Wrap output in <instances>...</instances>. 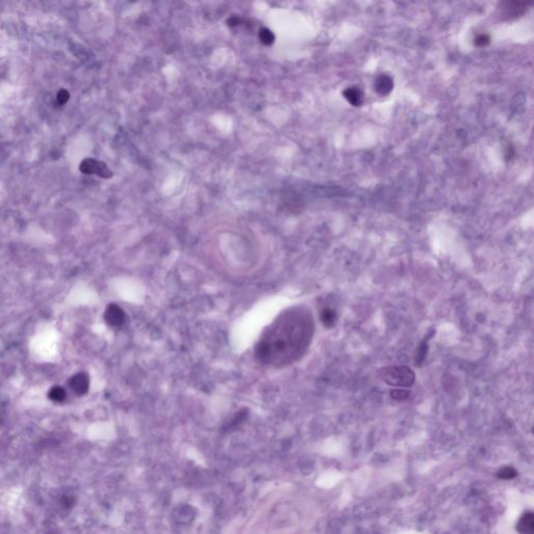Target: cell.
Instances as JSON below:
<instances>
[{
	"label": "cell",
	"instance_id": "obj_1",
	"mask_svg": "<svg viewBox=\"0 0 534 534\" xmlns=\"http://www.w3.org/2000/svg\"><path fill=\"white\" fill-rule=\"evenodd\" d=\"M312 324L304 315L288 316L273 328L256 347V357L262 363H285L298 358L310 343Z\"/></svg>",
	"mask_w": 534,
	"mask_h": 534
},
{
	"label": "cell",
	"instance_id": "obj_7",
	"mask_svg": "<svg viewBox=\"0 0 534 534\" xmlns=\"http://www.w3.org/2000/svg\"><path fill=\"white\" fill-rule=\"evenodd\" d=\"M517 531L522 534H532L534 532V514L531 511L525 512L517 524Z\"/></svg>",
	"mask_w": 534,
	"mask_h": 534
},
{
	"label": "cell",
	"instance_id": "obj_13",
	"mask_svg": "<svg viewBox=\"0 0 534 534\" xmlns=\"http://www.w3.org/2000/svg\"><path fill=\"white\" fill-rule=\"evenodd\" d=\"M410 395V391L409 390H406V389H403L402 387L398 388V389H394L391 391V398L395 399V400H398V401H403V400H406Z\"/></svg>",
	"mask_w": 534,
	"mask_h": 534
},
{
	"label": "cell",
	"instance_id": "obj_11",
	"mask_svg": "<svg viewBox=\"0 0 534 534\" xmlns=\"http://www.w3.org/2000/svg\"><path fill=\"white\" fill-rule=\"evenodd\" d=\"M518 476V472L512 467H505L499 470L496 473V477L502 479V480H511V479L515 478Z\"/></svg>",
	"mask_w": 534,
	"mask_h": 534
},
{
	"label": "cell",
	"instance_id": "obj_16",
	"mask_svg": "<svg viewBox=\"0 0 534 534\" xmlns=\"http://www.w3.org/2000/svg\"><path fill=\"white\" fill-rule=\"evenodd\" d=\"M426 354H427V343L423 342L417 351V354H416V364H420L423 359H425L426 357Z\"/></svg>",
	"mask_w": 534,
	"mask_h": 534
},
{
	"label": "cell",
	"instance_id": "obj_2",
	"mask_svg": "<svg viewBox=\"0 0 534 534\" xmlns=\"http://www.w3.org/2000/svg\"><path fill=\"white\" fill-rule=\"evenodd\" d=\"M379 375L382 381L396 387H409L415 380L414 372L405 365L384 367Z\"/></svg>",
	"mask_w": 534,
	"mask_h": 534
},
{
	"label": "cell",
	"instance_id": "obj_17",
	"mask_svg": "<svg viewBox=\"0 0 534 534\" xmlns=\"http://www.w3.org/2000/svg\"><path fill=\"white\" fill-rule=\"evenodd\" d=\"M489 43V37L486 34H478L475 38V44L477 46H485Z\"/></svg>",
	"mask_w": 534,
	"mask_h": 534
},
{
	"label": "cell",
	"instance_id": "obj_9",
	"mask_svg": "<svg viewBox=\"0 0 534 534\" xmlns=\"http://www.w3.org/2000/svg\"><path fill=\"white\" fill-rule=\"evenodd\" d=\"M321 321L325 327H333L336 322L335 312L330 308H325L321 313Z\"/></svg>",
	"mask_w": 534,
	"mask_h": 534
},
{
	"label": "cell",
	"instance_id": "obj_8",
	"mask_svg": "<svg viewBox=\"0 0 534 534\" xmlns=\"http://www.w3.org/2000/svg\"><path fill=\"white\" fill-rule=\"evenodd\" d=\"M343 96L344 98L355 106H359L361 105L362 101H363V94L360 89L356 88V87H351V88H347L343 91Z\"/></svg>",
	"mask_w": 534,
	"mask_h": 534
},
{
	"label": "cell",
	"instance_id": "obj_6",
	"mask_svg": "<svg viewBox=\"0 0 534 534\" xmlns=\"http://www.w3.org/2000/svg\"><path fill=\"white\" fill-rule=\"evenodd\" d=\"M394 89V81L389 76L381 75L376 79L375 90L378 94L385 96L389 94Z\"/></svg>",
	"mask_w": 534,
	"mask_h": 534
},
{
	"label": "cell",
	"instance_id": "obj_18",
	"mask_svg": "<svg viewBox=\"0 0 534 534\" xmlns=\"http://www.w3.org/2000/svg\"><path fill=\"white\" fill-rule=\"evenodd\" d=\"M62 503H63L65 508H71L73 505L76 504V500H75V498H72V496L66 495L62 499Z\"/></svg>",
	"mask_w": 534,
	"mask_h": 534
},
{
	"label": "cell",
	"instance_id": "obj_4",
	"mask_svg": "<svg viewBox=\"0 0 534 534\" xmlns=\"http://www.w3.org/2000/svg\"><path fill=\"white\" fill-rule=\"evenodd\" d=\"M103 317L110 327L119 328L125 322V313L118 305L111 304L106 307Z\"/></svg>",
	"mask_w": 534,
	"mask_h": 534
},
{
	"label": "cell",
	"instance_id": "obj_15",
	"mask_svg": "<svg viewBox=\"0 0 534 534\" xmlns=\"http://www.w3.org/2000/svg\"><path fill=\"white\" fill-rule=\"evenodd\" d=\"M506 2H508L510 6H512L514 9H518L519 11L520 9H525L528 4L532 3V0H506Z\"/></svg>",
	"mask_w": 534,
	"mask_h": 534
},
{
	"label": "cell",
	"instance_id": "obj_10",
	"mask_svg": "<svg viewBox=\"0 0 534 534\" xmlns=\"http://www.w3.org/2000/svg\"><path fill=\"white\" fill-rule=\"evenodd\" d=\"M48 397H49V399L52 402L62 403V402H64L66 400L67 394H66L65 389L63 387H61V386H54V387H52L49 390Z\"/></svg>",
	"mask_w": 534,
	"mask_h": 534
},
{
	"label": "cell",
	"instance_id": "obj_14",
	"mask_svg": "<svg viewBox=\"0 0 534 534\" xmlns=\"http://www.w3.org/2000/svg\"><path fill=\"white\" fill-rule=\"evenodd\" d=\"M69 98H70V94L69 92L65 89H62L58 92L57 94V102L60 104V105H64L66 104L68 101H69Z\"/></svg>",
	"mask_w": 534,
	"mask_h": 534
},
{
	"label": "cell",
	"instance_id": "obj_12",
	"mask_svg": "<svg viewBox=\"0 0 534 534\" xmlns=\"http://www.w3.org/2000/svg\"><path fill=\"white\" fill-rule=\"evenodd\" d=\"M259 38L264 45H271L274 42V34L268 28H261L259 31Z\"/></svg>",
	"mask_w": 534,
	"mask_h": 534
},
{
	"label": "cell",
	"instance_id": "obj_3",
	"mask_svg": "<svg viewBox=\"0 0 534 534\" xmlns=\"http://www.w3.org/2000/svg\"><path fill=\"white\" fill-rule=\"evenodd\" d=\"M80 171L84 174H96L102 179L112 177L113 172L109 168L104 162L87 158L82 161L80 165Z\"/></svg>",
	"mask_w": 534,
	"mask_h": 534
},
{
	"label": "cell",
	"instance_id": "obj_5",
	"mask_svg": "<svg viewBox=\"0 0 534 534\" xmlns=\"http://www.w3.org/2000/svg\"><path fill=\"white\" fill-rule=\"evenodd\" d=\"M69 385L73 393L77 394L78 396H84L88 393L90 387L89 376L85 373L77 374L70 379Z\"/></svg>",
	"mask_w": 534,
	"mask_h": 534
}]
</instances>
